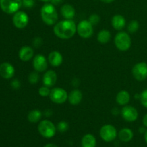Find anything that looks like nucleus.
<instances>
[{"label":"nucleus","instance_id":"25","mask_svg":"<svg viewBox=\"0 0 147 147\" xmlns=\"http://www.w3.org/2000/svg\"><path fill=\"white\" fill-rule=\"evenodd\" d=\"M139 23L137 20H133L129 23L127 27L128 32L130 34H134L139 30Z\"/></svg>","mask_w":147,"mask_h":147},{"label":"nucleus","instance_id":"1","mask_svg":"<svg viewBox=\"0 0 147 147\" xmlns=\"http://www.w3.org/2000/svg\"><path fill=\"white\" fill-rule=\"evenodd\" d=\"M55 35L62 40L72 38L77 32V25L73 20H65L57 22L53 27Z\"/></svg>","mask_w":147,"mask_h":147},{"label":"nucleus","instance_id":"12","mask_svg":"<svg viewBox=\"0 0 147 147\" xmlns=\"http://www.w3.org/2000/svg\"><path fill=\"white\" fill-rule=\"evenodd\" d=\"M33 68L38 73H43L47 69V61L46 57L42 54H37L33 57Z\"/></svg>","mask_w":147,"mask_h":147},{"label":"nucleus","instance_id":"6","mask_svg":"<svg viewBox=\"0 0 147 147\" xmlns=\"http://www.w3.org/2000/svg\"><path fill=\"white\" fill-rule=\"evenodd\" d=\"M50 99L56 104H63L68 99V94L65 89L62 88H54L50 92Z\"/></svg>","mask_w":147,"mask_h":147},{"label":"nucleus","instance_id":"10","mask_svg":"<svg viewBox=\"0 0 147 147\" xmlns=\"http://www.w3.org/2000/svg\"><path fill=\"white\" fill-rule=\"evenodd\" d=\"M121 114L122 118L126 121L128 122H134L137 120L139 117V113L136 108L131 106H126L122 108L121 111Z\"/></svg>","mask_w":147,"mask_h":147},{"label":"nucleus","instance_id":"11","mask_svg":"<svg viewBox=\"0 0 147 147\" xmlns=\"http://www.w3.org/2000/svg\"><path fill=\"white\" fill-rule=\"evenodd\" d=\"M13 24L17 29H24L29 23V17L27 13L22 11H18L13 16Z\"/></svg>","mask_w":147,"mask_h":147},{"label":"nucleus","instance_id":"40","mask_svg":"<svg viewBox=\"0 0 147 147\" xmlns=\"http://www.w3.org/2000/svg\"><path fill=\"white\" fill-rule=\"evenodd\" d=\"M40 1H43V2L47 3V2H49V1H51V0H40Z\"/></svg>","mask_w":147,"mask_h":147},{"label":"nucleus","instance_id":"29","mask_svg":"<svg viewBox=\"0 0 147 147\" xmlns=\"http://www.w3.org/2000/svg\"><path fill=\"white\" fill-rule=\"evenodd\" d=\"M139 100L142 106L147 109V89H145L141 93Z\"/></svg>","mask_w":147,"mask_h":147},{"label":"nucleus","instance_id":"19","mask_svg":"<svg viewBox=\"0 0 147 147\" xmlns=\"http://www.w3.org/2000/svg\"><path fill=\"white\" fill-rule=\"evenodd\" d=\"M60 13L65 20H73L76 15V9L71 4H65L60 9Z\"/></svg>","mask_w":147,"mask_h":147},{"label":"nucleus","instance_id":"13","mask_svg":"<svg viewBox=\"0 0 147 147\" xmlns=\"http://www.w3.org/2000/svg\"><path fill=\"white\" fill-rule=\"evenodd\" d=\"M57 73L53 70H47L43 75L42 83L44 86H47L49 88H51L54 86L57 83Z\"/></svg>","mask_w":147,"mask_h":147},{"label":"nucleus","instance_id":"14","mask_svg":"<svg viewBox=\"0 0 147 147\" xmlns=\"http://www.w3.org/2000/svg\"><path fill=\"white\" fill-rule=\"evenodd\" d=\"M15 70L14 66L9 63H3L0 65V76L4 79H10L14 76Z\"/></svg>","mask_w":147,"mask_h":147},{"label":"nucleus","instance_id":"27","mask_svg":"<svg viewBox=\"0 0 147 147\" xmlns=\"http://www.w3.org/2000/svg\"><path fill=\"white\" fill-rule=\"evenodd\" d=\"M57 130L60 133H65L69 129V124L65 121H61L57 125Z\"/></svg>","mask_w":147,"mask_h":147},{"label":"nucleus","instance_id":"16","mask_svg":"<svg viewBox=\"0 0 147 147\" xmlns=\"http://www.w3.org/2000/svg\"><path fill=\"white\" fill-rule=\"evenodd\" d=\"M63 61V57L61 53L58 51H52L48 55V62L53 67H59Z\"/></svg>","mask_w":147,"mask_h":147},{"label":"nucleus","instance_id":"35","mask_svg":"<svg viewBox=\"0 0 147 147\" xmlns=\"http://www.w3.org/2000/svg\"><path fill=\"white\" fill-rule=\"evenodd\" d=\"M63 0H51V2L53 4H59L63 1Z\"/></svg>","mask_w":147,"mask_h":147},{"label":"nucleus","instance_id":"21","mask_svg":"<svg viewBox=\"0 0 147 147\" xmlns=\"http://www.w3.org/2000/svg\"><path fill=\"white\" fill-rule=\"evenodd\" d=\"M119 139L123 142H129L134 137V132L129 128H123L118 133Z\"/></svg>","mask_w":147,"mask_h":147},{"label":"nucleus","instance_id":"9","mask_svg":"<svg viewBox=\"0 0 147 147\" xmlns=\"http://www.w3.org/2000/svg\"><path fill=\"white\" fill-rule=\"evenodd\" d=\"M133 77L138 81H144L147 78V63L140 62L134 65L131 70Z\"/></svg>","mask_w":147,"mask_h":147},{"label":"nucleus","instance_id":"8","mask_svg":"<svg viewBox=\"0 0 147 147\" xmlns=\"http://www.w3.org/2000/svg\"><path fill=\"white\" fill-rule=\"evenodd\" d=\"M118 133L116 128L111 124H106L100 129V136L104 142H111L117 137Z\"/></svg>","mask_w":147,"mask_h":147},{"label":"nucleus","instance_id":"24","mask_svg":"<svg viewBox=\"0 0 147 147\" xmlns=\"http://www.w3.org/2000/svg\"><path fill=\"white\" fill-rule=\"evenodd\" d=\"M42 113L40 110L34 109L29 112L28 115H27V120L30 123H37V122L40 121V119H42Z\"/></svg>","mask_w":147,"mask_h":147},{"label":"nucleus","instance_id":"38","mask_svg":"<svg viewBox=\"0 0 147 147\" xmlns=\"http://www.w3.org/2000/svg\"><path fill=\"white\" fill-rule=\"evenodd\" d=\"M100 1H102V2L103 3H106V4H109V3H111L113 2L114 0H100Z\"/></svg>","mask_w":147,"mask_h":147},{"label":"nucleus","instance_id":"5","mask_svg":"<svg viewBox=\"0 0 147 147\" xmlns=\"http://www.w3.org/2000/svg\"><path fill=\"white\" fill-rule=\"evenodd\" d=\"M22 6V0H0V7L7 14H14Z\"/></svg>","mask_w":147,"mask_h":147},{"label":"nucleus","instance_id":"20","mask_svg":"<svg viewBox=\"0 0 147 147\" xmlns=\"http://www.w3.org/2000/svg\"><path fill=\"white\" fill-rule=\"evenodd\" d=\"M131 100V96L129 94V93L126 90H121L118 93V94L116 95V103H118L120 106H126L128 103L130 102Z\"/></svg>","mask_w":147,"mask_h":147},{"label":"nucleus","instance_id":"34","mask_svg":"<svg viewBox=\"0 0 147 147\" xmlns=\"http://www.w3.org/2000/svg\"><path fill=\"white\" fill-rule=\"evenodd\" d=\"M142 123H143L144 126L147 128V113L144 116L143 119H142Z\"/></svg>","mask_w":147,"mask_h":147},{"label":"nucleus","instance_id":"22","mask_svg":"<svg viewBox=\"0 0 147 147\" xmlns=\"http://www.w3.org/2000/svg\"><path fill=\"white\" fill-rule=\"evenodd\" d=\"M81 147H96V139L91 134L84 135L81 139Z\"/></svg>","mask_w":147,"mask_h":147},{"label":"nucleus","instance_id":"7","mask_svg":"<svg viewBox=\"0 0 147 147\" xmlns=\"http://www.w3.org/2000/svg\"><path fill=\"white\" fill-rule=\"evenodd\" d=\"M93 25L88 20H83L80 21L77 25V33L80 37L83 39L90 38L93 34Z\"/></svg>","mask_w":147,"mask_h":147},{"label":"nucleus","instance_id":"33","mask_svg":"<svg viewBox=\"0 0 147 147\" xmlns=\"http://www.w3.org/2000/svg\"><path fill=\"white\" fill-rule=\"evenodd\" d=\"M33 44L35 47H39V46L41 45L42 44V38L40 37H36V38L34 39L33 40Z\"/></svg>","mask_w":147,"mask_h":147},{"label":"nucleus","instance_id":"18","mask_svg":"<svg viewBox=\"0 0 147 147\" xmlns=\"http://www.w3.org/2000/svg\"><path fill=\"white\" fill-rule=\"evenodd\" d=\"M83 99V93L78 89H74L68 94V101L71 105L76 106L80 103Z\"/></svg>","mask_w":147,"mask_h":147},{"label":"nucleus","instance_id":"30","mask_svg":"<svg viewBox=\"0 0 147 147\" xmlns=\"http://www.w3.org/2000/svg\"><path fill=\"white\" fill-rule=\"evenodd\" d=\"M89 22L92 24V25H96V24H98L100 22V17L98 14H93L91 15H90L88 18Z\"/></svg>","mask_w":147,"mask_h":147},{"label":"nucleus","instance_id":"32","mask_svg":"<svg viewBox=\"0 0 147 147\" xmlns=\"http://www.w3.org/2000/svg\"><path fill=\"white\" fill-rule=\"evenodd\" d=\"M20 85H21V83H20V82L17 79H14L11 83V87L14 89H18L20 87Z\"/></svg>","mask_w":147,"mask_h":147},{"label":"nucleus","instance_id":"37","mask_svg":"<svg viewBox=\"0 0 147 147\" xmlns=\"http://www.w3.org/2000/svg\"><path fill=\"white\" fill-rule=\"evenodd\" d=\"M146 127H145V126H144V127H141V128H139V132H140V133H142V134H144L145 133V131H146Z\"/></svg>","mask_w":147,"mask_h":147},{"label":"nucleus","instance_id":"23","mask_svg":"<svg viewBox=\"0 0 147 147\" xmlns=\"http://www.w3.org/2000/svg\"><path fill=\"white\" fill-rule=\"evenodd\" d=\"M111 38V34L107 30H102L98 33L97 40L100 44H106L110 41Z\"/></svg>","mask_w":147,"mask_h":147},{"label":"nucleus","instance_id":"31","mask_svg":"<svg viewBox=\"0 0 147 147\" xmlns=\"http://www.w3.org/2000/svg\"><path fill=\"white\" fill-rule=\"evenodd\" d=\"M22 6L25 8H32L34 6L35 1L34 0H22Z\"/></svg>","mask_w":147,"mask_h":147},{"label":"nucleus","instance_id":"39","mask_svg":"<svg viewBox=\"0 0 147 147\" xmlns=\"http://www.w3.org/2000/svg\"><path fill=\"white\" fill-rule=\"evenodd\" d=\"M144 140H145V142H146V144H147V129L144 133Z\"/></svg>","mask_w":147,"mask_h":147},{"label":"nucleus","instance_id":"17","mask_svg":"<svg viewBox=\"0 0 147 147\" xmlns=\"http://www.w3.org/2000/svg\"><path fill=\"white\" fill-rule=\"evenodd\" d=\"M126 19L121 14H115L111 19V25L115 30H121L126 26Z\"/></svg>","mask_w":147,"mask_h":147},{"label":"nucleus","instance_id":"26","mask_svg":"<svg viewBox=\"0 0 147 147\" xmlns=\"http://www.w3.org/2000/svg\"><path fill=\"white\" fill-rule=\"evenodd\" d=\"M39 78H40V76H39V73L37 71L31 72L28 76V80L31 84H36L39 81Z\"/></svg>","mask_w":147,"mask_h":147},{"label":"nucleus","instance_id":"15","mask_svg":"<svg viewBox=\"0 0 147 147\" xmlns=\"http://www.w3.org/2000/svg\"><path fill=\"white\" fill-rule=\"evenodd\" d=\"M34 52L32 47L30 46H24L19 51V57L23 62H27L34 57Z\"/></svg>","mask_w":147,"mask_h":147},{"label":"nucleus","instance_id":"4","mask_svg":"<svg viewBox=\"0 0 147 147\" xmlns=\"http://www.w3.org/2000/svg\"><path fill=\"white\" fill-rule=\"evenodd\" d=\"M37 130L40 134L44 138L50 139L55 136L57 127L52 121L49 120H42L39 123L37 126Z\"/></svg>","mask_w":147,"mask_h":147},{"label":"nucleus","instance_id":"3","mask_svg":"<svg viewBox=\"0 0 147 147\" xmlns=\"http://www.w3.org/2000/svg\"><path fill=\"white\" fill-rule=\"evenodd\" d=\"M114 44L120 51H127L131 46V38L126 32H119L115 36Z\"/></svg>","mask_w":147,"mask_h":147},{"label":"nucleus","instance_id":"36","mask_svg":"<svg viewBox=\"0 0 147 147\" xmlns=\"http://www.w3.org/2000/svg\"><path fill=\"white\" fill-rule=\"evenodd\" d=\"M44 147H58V146H57V145L54 144L50 143V144H47L45 145Z\"/></svg>","mask_w":147,"mask_h":147},{"label":"nucleus","instance_id":"2","mask_svg":"<svg viewBox=\"0 0 147 147\" xmlns=\"http://www.w3.org/2000/svg\"><path fill=\"white\" fill-rule=\"evenodd\" d=\"M42 20L47 25H53L57 23L58 14L54 4L46 3L42 7L40 10Z\"/></svg>","mask_w":147,"mask_h":147},{"label":"nucleus","instance_id":"28","mask_svg":"<svg viewBox=\"0 0 147 147\" xmlns=\"http://www.w3.org/2000/svg\"><path fill=\"white\" fill-rule=\"evenodd\" d=\"M50 92H51V90L50 89V88L46 86H42L38 90V93L42 97H49Z\"/></svg>","mask_w":147,"mask_h":147}]
</instances>
